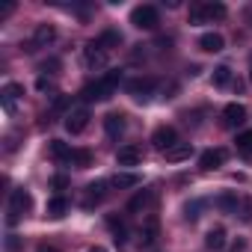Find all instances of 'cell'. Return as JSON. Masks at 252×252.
Segmentation results:
<instances>
[{"label": "cell", "mask_w": 252, "mask_h": 252, "mask_svg": "<svg viewBox=\"0 0 252 252\" xmlns=\"http://www.w3.org/2000/svg\"><path fill=\"white\" fill-rule=\"evenodd\" d=\"M119 80H122V71H119V68H110L101 80L86 83V86L80 89V98H83V101H107V98H113Z\"/></svg>", "instance_id": "obj_1"}, {"label": "cell", "mask_w": 252, "mask_h": 252, "mask_svg": "<svg viewBox=\"0 0 252 252\" xmlns=\"http://www.w3.org/2000/svg\"><path fill=\"white\" fill-rule=\"evenodd\" d=\"M33 208V196L24 190V187H18V190H12L9 193V208H6V222L9 225H15L27 211Z\"/></svg>", "instance_id": "obj_2"}, {"label": "cell", "mask_w": 252, "mask_h": 252, "mask_svg": "<svg viewBox=\"0 0 252 252\" xmlns=\"http://www.w3.org/2000/svg\"><path fill=\"white\" fill-rule=\"evenodd\" d=\"M131 24H134L137 30H155V27L160 24L158 6H152V3H143V6H137V9L131 12Z\"/></svg>", "instance_id": "obj_3"}, {"label": "cell", "mask_w": 252, "mask_h": 252, "mask_svg": "<svg viewBox=\"0 0 252 252\" xmlns=\"http://www.w3.org/2000/svg\"><path fill=\"white\" fill-rule=\"evenodd\" d=\"M83 63H86V68H107V63H110V51L101 48L98 42H89V45L83 48Z\"/></svg>", "instance_id": "obj_4"}, {"label": "cell", "mask_w": 252, "mask_h": 252, "mask_svg": "<svg viewBox=\"0 0 252 252\" xmlns=\"http://www.w3.org/2000/svg\"><path fill=\"white\" fill-rule=\"evenodd\" d=\"M152 146H155L160 155H166L172 146H178V131L172 128V125H163V128H158V131L152 134Z\"/></svg>", "instance_id": "obj_5"}, {"label": "cell", "mask_w": 252, "mask_h": 252, "mask_svg": "<svg viewBox=\"0 0 252 252\" xmlns=\"http://www.w3.org/2000/svg\"><path fill=\"white\" fill-rule=\"evenodd\" d=\"M125 89H128L137 101H146V98L158 89V80H155V77H134V80L125 83Z\"/></svg>", "instance_id": "obj_6"}, {"label": "cell", "mask_w": 252, "mask_h": 252, "mask_svg": "<svg viewBox=\"0 0 252 252\" xmlns=\"http://www.w3.org/2000/svg\"><path fill=\"white\" fill-rule=\"evenodd\" d=\"M89 119H92V116H89L86 107H74V110L65 116V131H68V134H83L86 125H89Z\"/></svg>", "instance_id": "obj_7"}, {"label": "cell", "mask_w": 252, "mask_h": 252, "mask_svg": "<svg viewBox=\"0 0 252 252\" xmlns=\"http://www.w3.org/2000/svg\"><path fill=\"white\" fill-rule=\"evenodd\" d=\"M54 39H57V27L54 24H39L36 33H33V39H30V45H27V51L48 48V45H54Z\"/></svg>", "instance_id": "obj_8"}, {"label": "cell", "mask_w": 252, "mask_h": 252, "mask_svg": "<svg viewBox=\"0 0 252 252\" xmlns=\"http://www.w3.org/2000/svg\"><path fill=\"white\" fill-rule=\"evenodd\" d=\"M243 122H246V107L243 104L231 101V104L222 107V125H225V128H240Z\"/></svg>", "instance_id": "obj_9"}, {"label": "cell", "mask_w": 252, "mask_h": 252, "mask_svg": "<svg viewBox=\"0 0 252 252\" xmlns=\"http://www.w3.org/2000/svg\"><path fill=\"white\" fill-rule=\"evenodd\" d=\"M225 158H228L225 149H208V152H202V158H199V169H202V172L220 169V166L225 163Z\"/></svg>", "instance_id": "obj_10"}, {"label": "cell", "mask_w": 252, "mask_h": 252, "mask_svg": "<svg viewBox=\"0 0 252 252\" xmlns=\"http://www.w3.org/2000/svg\"><path fill=\"white\" fill-rule=\"evenodd\" d=\"M21 95H24V86L21 83H6L3 92H0V107H3L6 113H15V104H18Z\"/></svg>", "instance_id": "obj_11"}, {"label": "cell", "mask_w": 252, "mask_h": 252, "mask_svg": "<svg viewBox=\"0 0 252 252\" xmlns=\"http://www.w3.org/2000/svg\"><path fill=\"white\" fill-rule=\"evenodd\" d=\"M110 184L107 181H92L89 187H86V199H83V208H95V205H101L104 199H107V190Z\"/></svg>", "instance_id": "obj_12"}, {"label": "cell", "mask_w": 252, "mask_h": 252, "mask_svg": "<svg viewBox=\"0 0 252 252\" xmlns=\"http://www.w3.org/2000/svg\"><path fill=\"white\" fill-rule=\"evenodd\" d=\"M125 128H128V122H125L122 113H110V116H104V131H107L110 140H119V137L125 134Z\"/></svg>", "instance_id": "obj_13"}, {"label": "cell", "mask_w": 252, "mask_h": 252, "mask_svg": "<svg viewBox=\"0 0 252 252\" xmlns=\"http://www.w3.org/2000/svg\"><path fill=\"white\" fill-rule=\"evenodd\" d=\"M140 160H143V149L140 146H122L116 152V163L119 166H137Z\"/></svg>", "instance_id": "obj_14"}, {"label": "cell", "mask_w": 252, "mask_h": 252, "mask_svg": "<svg viewBox=\"0 0 252 252\" xmlns=\"http://www.w3.org/2000/svg\"><path fill=\"white\" fill-rule=\"evenodd\" d=\"M158 234H160V222H158V217H149L143 222V228H140V243L143 246H155Z\"/></svg>", "instance_id": "obj_15"}, {"label": "cell", "mask_w": 252, "mask_h": 252, "mask_svg": "<svg viewBox=\"0 0 252 252\" xmlns=\"http://www.w3.org/2000/svg\"><path fill=\"white\" fill-rule=\"evenodd\" d=\"M214 205H217L222 214H237V211H240V196L228 190V193H220V196L214 199Z\"/></svg>", "instance_id": "obj_16"}, {"label": "cell", "mask_w": 252, "mask_h": 252, "mask_svg": "<svg viewBox=\"0 0 252 252\" xmlns=\"http://www.w3.org/2000/svg\"><path fill=\"white\" fill-rule=\"evenodd\" d=\"M152 199H155V193H152V190H140V193L128 202V214H143V211H149Z\"/></svg>", "instance_id": "obj_17"}, {"label": "cell", "mask_w": 252, "mask_h": 252, "mask_svg": "<svg viewBox=\"0 0 252 252\" xmlns=\"http://www.w3.org/2000/svg\"><path fill=\"white\" fill-rule=\"evenodd\" d=\"M199 48L208 51V54H220V51L225 48V39H222L220 33H205V36L199 39Z\"/></svg>", "instance_id": "obj_18"}, {"label": "cell", "mask_w": 252, "mask_h": 252, "mask_svg": "<svg viewBox=\"0 0 252 252\" xmlns=\"http://www.w3.org/2000/svg\"><path fill=\"white\" fill-rule=\"evenodd\" d=\"M48 152H51L54 160H60V163H71V149H68L63 140H51V143H48Z\"/></svg>", "instance_id": "obj_19"}, {"label": "cell", "mask_w": 252, "mask_h": 252, "mask_svg": "<svg viewBox=\"0 0 252 252\" xmlns=\"http://www.w3.org/2000/svg\"><path fill=\"white\" fill-rule=\"evenodd\" d=\"M190 155H193V146H190V143H178V146H172L163 158H166L169 163H181V160H187Z\"/></svg>", "instance_id": "obj_20"}, {"label": "cell", "mask_w": 252, "mask_h": 252, "mask_svg": "<svg viewBox=\"0 0 252 252\" xmlns=\"http://www.w3.org/2000/svg\"><path fill=\"white\" fill-rule=\"evenodd\" d=\"M202 9H205V24H208V21H222V18L228 15L225 3H202Z\"/></svg>", "instance_id": "obj_21"}, {"label": "cell", "mask_w": 252, "mask_h": 252, "mask_svg": "<svg viewBox=\"0 0 252 252\" xmlns=\"http://www.w3.org/2000/svg\"><path fill=\"white\" fill-rule=\"evenodd\" d=\"M65 214H68V199H65V196H54V199L48 202V217L60 220V217H65Z\"/></svg>", "instance_id": "obj_22"}, {"label": "cell", "mask_w": 252, "mask_h": 252, "mask_svg": "<svg viewBox=\"0 0 252 252\" xmlns=\"http://www.w3.org/2000/svg\"><path fill=\"white\" fill-rule=\"evenodd\" d=\"M205 246H208V249H214V252H220V249L225 246V228H220V225H217V228H211V231H208V237H205Z\"/></svg>", "instance_id": "obj_23"}, {"label": "cell", "mask_w": 252, "mask_h": 252, "mask_svg": "<svg viewBox=\"0 0 252 252\" xmlns=\"http://www.w3.org/2000/svg\"><path fill=\"white\" fill-rule=\"evenodd\" d=\"M140 181H143V178H140V175H134V172H116L110 184H113V187H119V190H125V187H137Z\"/></svg>", "instance_id": "obj_24"}, {"label": "cell", "mask_w": 252, "mask_h": 252, "mask_svg": "<svg viewBox=\"0 0 252 252\" xmlns=\"http://www.w3.org/2000/svg\"><path fill=\"white\" fill-rule=\"evenodd\" d=\"M98 45L107 48V51H110V48H119V45H122V33H119V30H104V33L98 36Z\"/></svg>", "instance_id": "obj_25"}, {"label": "cell", "mask_w": 252, "mask_h": 252, "mask_svg": "<svg viewBox=\"0 0 252 252\" xmlns=\"http://www.w3.org/2000/svg\"><path fill=\"white\" fill-rule=\"evenodd\" d=\"M205 205H208L205 199H193V202H187V205H184V217H187L190 222H193V220H199V217H202V211H205Z\"/></svg>", "instance_id": "obj_26"}, {"label": "cell", "mask_w": 252, "mask_h": 252, "mask_svg": "<svg viewBox=\"0 0 252 252\" xmlns=\"http://www.w3.org/2000/svg\"><path fill=\"white\" fill-rule=\"evenodd\" d=\"M71 163H74L77 169H86V166L92 163V152H89V149H74V152H71Z\"/></svg>", "instance_id": "obj_27"}, {"label": "cell", "mask_w": 252, "mask_h": 252, "mask_svg": "<svg viewBox=\"0 0 252 252\" xmlns=\"http://www.w3.org/2000/svg\"><path fill=\"white\" fill-rule=\"evenodd\" d=\"M107 225L113 228V234H116V243H122V240H125V234H128V225H125V220L107 217Z\"/></svg>", "instance_id": "obj_28"}, {"label": "cell", "mask_w": 252, "mask_h": 252, "mask_svg": "<svg viewBox=\"0 0 252 252\" xmlns=\"http://www.w3.org/2000/svg\"><path fill=\"white\" fill-rule=\"evenodd\" d=\"M231 83V68L228 65H217L214 68V86H228Z\"/></svg>", "instance_id": "obj_29"}, {"label": "cell", "mask_w": 252, "mask_h": 252, "mask_svg": "<svg viewBox=\"0 0 252 252\" xmlns=\"http://www.w3.org/2000/svg\"><path fill=\"white\" fill-rule=\"evenodd\" d=\"M237 152H240V155H246V158H252V131L237 134Z\"/></svg>", "instance_id": "obj_30"}, {"label": "cell", "mask_w": 252, "mask_h": 252, "mask_svg": "<svg viewBox=\"0 0 252 252\" xmlns=\"http://www.w3.org/2000/svg\"><path fill=\"white\" fill-rule=\"evenodd\" d=\"M187 18H190V24H193V27L205 24V9H202V3H193V6H190V15H187Z\"/></svg>", "instance_id": "obj_31"}, {"label": "cell", "mask_w": 252, "mask_h": 252, "mask_svg": "<svg viewBox=\"0 0 252 252\" xmlns=\"http://www.w3.org/2000/svg\"><path fill=\"white\" fill-rule=\"evenodd\" d=\"M240 220L243 222H252V199H240Z\"/></svg>", "instance_id": "obj_32"}, {"label": "cell", "mask_w": 252, "mask_h": 252, "mask_svg": "<svg viewBox=\"0 0 252 252\" xmlns=\"http://www.w3.org/2000/svg\"><path fill=\"white\" fill-rule=\"evenodd\" d=\"M57 68H60V60H45L42 63V71H48V74H57Z\"/></svg>", "instance_id": "obj_33"}, {"label": "cell", "mask_w": 252, "mask_h": 252, "mask_svg": "<svg viewBox=\"0 0 252 252\" xmlns=\"http://www.w3.org/2000/svg\"><path fill=\"white\" fill-rule=\"evenodd\" d=\"M51 184H54V190H65V187H68V178H65V175H54Z\"/></svg>", "instance_id": "obj_34"}, {"label": "cell", "mask_w": 252, "mask_h": 252, "mask_svg": "<svg viewBox=\"0 0 252 252\" xmlns=\"http://www.w3.org/2000/svg\"><path fill=\"white\" fill-rule=\"evenodd\" d=\"M36 86L45 92V89H51V80H48V77H39V83H36Z\"/></svg>", "instance_id": "obj_35"}, {"label": "cell", "mask_w": 252, "mask_h": 252, "mask_svg": "<svg viewBox=\"0 0 252 252\" xmlns=\"http://www.w3.org/2000/svg\"><path fill=\"white\" fill-rule=\"evenodd\" d=\"M36 252H60V249H57V246H48V243H42V246H39Z\"/></svg>", "instance_id": "obj_36"}, {"label": "cell", "mask_w": 252, "mask_h": 252, "mask_svg": "<svg viewBox=\"0 0 252 252\" xmlns=\"http://www.w3.org/2000/svg\"><path fill=\"white\" fill-rule=\"evenodd\" d=\"M246 21H249V24H252V6H249V9H246Z\"/></svg>", "instance_id": "obj_37"}, {"label": "cell", "mask_w": 252, "mask_h": 252, "mask_svg": "<svg viewBox=\"0 0 252 252\" xmlns=\"http://www.w3.org/2000/svg\"><path fill=\"white\" fill-rule=\"evenodd\" d=\"M89 252H107V249H104V246H92Z\"/></svg>", "instance_id": "obj_38"}, {"label": "cell", "mask_w": 252, "mask_h": 252, "mask_svg": "<svg viewBox=\"0 0 252 252\" xmlns=\"http://www.w3.org/2000/svg\"><path fill=\"white\" fill-rule=\"evenodd\" d=\"M249 71H252V60H249Z\"/></svg>", "instance_id": "obj_39"}]
</instances>
